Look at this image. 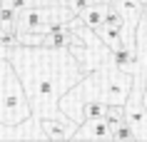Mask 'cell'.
<instances>
[{"label": "cell", "mask_w": 147, "mask_h": 142, "mask_svg": "<svg viewBox=\"0 0 147 142\" xmlns=\"http://www.w3.org/2000/svg\"><path fill=\"white\" fill-rule=\"evenodd\" d=\"M8 57L23 80L35 117L60 112V97L85 75L82 63L67 47L18 45L8 50Z\"/></svg>", "instance_id": "6da1fadb"}, {"label": "cell", "mask_w": 147, "mask_h": 142, "mask_svg": "<svg viewBox=\"0 0 147 142\" xmlns=\"http://www.w3.org/2000/svg\"><path fill=\"white\" fill-rule=\"evenodd\" d=\"M32 117V105L25 85L8 55H0V122L18 125Z\"/></svg>", "instance_id": "7a4b0ae2"}, {"label": "cell", "mask_w": 147, "mask_h": 142, "mask_svg": "<svg viewBox=\"0 0 147 142\" xmlns=\"http://www.w3.org/2000/svg\"><path fill=\"white\" fill-rule=\"evenodd\" d=\"M100 70V87H102V102L107 105H125L130 97V90L135 85V72L122 70L120 65L107 60Z\"/></svg>", "instance_id": "3957f363"}, {"label": "cell", "mask_w": 147, "mask_h": 142, "mask_svg": "<svg viewBox=\"0 0 147 142\" xmlns=\"http://www.w3.org/2000/svg\"><path fill=\"white\" fill-rule=\"evenodd\" d=\"M40 127L45 130L47 140H72V135L78 130V122L72 117H67L65 112H55V115H45V117H38Z\"/></svg>", "instance_id": "277c9868"}, {"label": "cell", "mask_w": 147, "mask_h": 142, "mask_svg": "<svg viewBox=\"0 0 147 142\" xmlns=\"http://www.w3.org/2000/svg\"><path fill=\"white\" fill-rule=\"evenodd\" d=\"M0 140H47V135L40 127V120L32 115V117H28L25 122H18V125L0 122Z\"/></svg>", "instance_id": "5b68a950"}, {"label": "cell", "mask_w": 147, "mask_h": 142, "mask_svg": "<svg viewBox=\"0 0 147 142\" xmlns=\"http://www.w3.org/2000/svg\"><path fill=\"white\" fill-rule=\"evenodd\" d=\"M72 140H112V127L107 125L105 117H92L80 122Z\"/></svg>", "instance_id": "8992f818"}, {"label": "cell", "mask_w": 147, "mask_h": 142, "mask_svg": "<svg viewBox=\"0 0 147 142\" xmlns=\"http://www.w3.org/2000/svg\"><path fill=\"white\" fill-rule=\"evenodd\" d=\"M135 55L140 63V72H147V5L135 28Z\"/></svg>", "instance_id": "52a82bcc"}, {"label": "cell", "mask_w": 147, "mask_h": 142, "mask_svg": "<svg viewBox=\"0 0 147 142\" xmlns=\"http://www.w3.org/2000/svg\"><path fill=\"white\" fill-rule=\"evenodd\" d=\"M105 110H107V102H102V100H92V102L85 105V110H82V117L85 120H92V117H105ZM82 120V122H85Z\"/></svg>", "instance_id": "ba28073f"}, {"label": "cell", "mask_w": 147, "mask_h": 142, "mask_svg": "<svg viewBox=\"0 0 147 142\" xmlns=\"http://www.w3.org/2000/svg\"><path fill=\"white\" fill-rule=\"evenodd\" d=\"M105 120H107L110 127H117L120 122H125V105H107Z\"/></svg>", "instance_id": "9c48e42d"}, {"label": "cell", "mask_w": 147, "mask_h": 142, "mask_svg": "<svg viewBox=\"0 0 147 142\" xmlns=\"http://www.w3.org/2000/svg\"><path fill=\"white\" fill-rule=\"evenodd\" d=\"M112 140H137V135H135L132 125L125 120V122H120L117 127H112Z\"/></svg>", "instance_id": "30bf717a"}, {"label": "cell", "mask_w": 147, "mask_h": 142, "mask_svg": "<svg viewBox=\"0 0 147 142\" xmlns=\"http://www.w3.org/2000/svg\"><path fill=\"white\" fill-rule=\"evenodd\" d=\"M145 92H147V75H145Z\"/></svg>", "instance_id": "8fae6325"}]
</instances>
